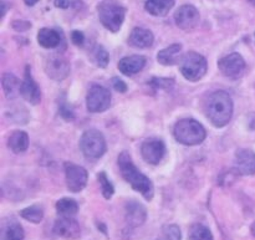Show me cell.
I'll return each instance as SVG.
<instances>
[{
  "label": "cell",
  "mask_w": 255,
  "mask_h": 240,
  "mask_svg": "<svg viewBox=\"0 0 255 240\" xmlns=\"http://www.w3.org/2000/svg\"><path fill=\"white\" fill-rule=\"evenodd\" d=\"M79 211V206L71 198H62L57 201L56 212L61 217H74Z\"/></svg>",
  "instance_id": "25"
},
{
  "label": "cell",
  "mask_w": 255,
  "mask_h": 240,
  "mask_svg": "<svg viewBox=\"0 0 255 240\" xmlns=\"http://www.w3.org/2000/svg\"><path fill=\"white\" fill-rule=\"evenodd\" d=\"M46 74L56 81H61L70 74V64L61 56H51L45 65Z\"/></svg>",
  "instance_id": "15"
},
{
  "label": "cell",
  "mask_w": 255,
  "mask_h": 240,
  "mask_svg": "<svg viewBox=\"0 0 255 240\" xmlns=\"http://www.w3.org/2000/svg\"><path fill=\"white\" fill-rule=\"evenodd\" d=\"M25 233L21 224L14 218L2 219L0 226V240H24Z\"/></svg>",
  "instance_id": "17"
},
{
  "label": "cell",
  "mask_w": 255,
  "mask_h": 240,
  "mask_svg": "<svg viewBox=\"0 0 255 240\" xmlns=\"http://www.w3.org/2000/svg\"><path fill=\"white\" fill-rule=\"evenodd\" d=\"M5 12H6V5H5V1H1V17H4Z\"/></svg>",
  "instance_id": "37"
},
{
  "label": "cell",
  "mask_w": 255,
  "mask_h": 240,
  "mask_svg": "<svg viewBox=\"0 0 255 240\" xmlns=\"http://www.w3.org/2000/svg\"><path fill=\"white\" fill-rule=\"evenodd\" d=\"M20 94L31 105H37L40 100H41V92H40V89L36 85V82L32 79L29 66H26V69H25L24 80H22L21 87H20Z\"/></svg>",
  "instance_id": "13"
},
{
  "label": "cell",
  "mask_w": 255,
  "mask_h": 240,
  "mask_svg": "<svg viewBox=\"0 0 255 240\" xmlns=\"http://www.w3.org/2000/svg\"><path fill=\"white\" fill-rule=\"evenodd\" d=\"M119 167L121 171L122 177L126 179L127 183L131 184L134 191L139 192L147 201H151L153 198V184L147 178L143 173L137 169L132 162L131 156L127 152H122L119 157Z\"/></svg>",
  "instance_id": "2"
},
{
  "label": "cell",
  "mask_w": 255,
  "mask_h": 240,
  "mask_svg": "<svg viewBox=\"0 0 255 240\" xmlns=\"http://www.w3.org/2000/svg\"><path fill=\"white\" fill-rule=\"evenodd\" d=\"M95 57H96V62L100 67H106L107 64H109V54H107V51L102 46L96 47Z\"/></svg>",
  "instance_id": "30"
},
{
  "label": "cell",
  "mask_w": 255,
  "mask_h": 240,
  "mask_svg": "<svg viewBox=\"0 0 255 240\" xmlns=\"http://www.w3.org/2000/svg\"><path fill=\"white\" fill-rule=\"evenodd\" d=\"M179 69H181V72L184 76V79H187L188 81H198V80H201L206 75L208 64H207L206 57L197 54V52L191 51L187 52L182 57Z\"/></svg>",
  "instance_id": "5"
},
{
  "label": "cell",
  "mask_w": 255,
  "mask_h": 240,
  "mask_svg": "<svg viewBox=\"0 0 255 240\" xmlns=\"http://www.w3.org/2000/svg\"><path fill=\"white\" fill-rule=\"evenodd\" d=\"M206 115L212 124L218 128L227 126L233 116V101L224 91H216L206 102Z\"/></svg>",
  "instance_id": "1"
},
{
  "label": "cell",
  "mask_w": 255,
  "mask_h": 240,
  "mask_svg": "<svg viewBox=\"0 0 255 240\" xmlns=\"http://www.w3.org/2000/svg\"><path fill=\"white\" fill-rule=\"evenodd\" d=\"M153 34L143 27H134L128 37V44L136 49H147L153 44Z\"/></svg>",
  "instance_id": "19"
},
{
  "label": "cell",
  "mask_w": 255,
  "mask_h": 240,
  "mask_svg": "<svg viewBox=\"0 0 255 240\" xmlns=\"http://www.w3.org/2000/svg\"><path fill=\"white\" fill-rule=\"evenodd\" d=\"M236 171L242 176L255 174V153L251 149H238L236 153Z\"/></svg>",
  "instance_id": "16"
},
{
  "label": "cell",
  "mask_w": 255,
  "mask_h": 240,
  "mask_svg": "<svg viewBox=\"0 0 255 240\" xmlns=\"http://www.w3.org/2000/svg\"><path fill=\"white\" fill-rule=\"evenodd\" d=\"M218 66L224 76L231 77V79H238L246 70V61L238 52H232L219 60Z\"/></svg>",
  "instance_id": "9"
},
{
  "label": "cell",
  "mask_w": 255,
  "mask_h": 240,
  "mask_svg": "<svg viewBox=\"0 0 255 240\" xmlns=\"http://www.w3.org/2000/svg\"><path fill=\"white\" fill-rule=\"evenodd\" d=\"M182 51L181 44H172L171 46L166 47V49L161 50L157 55V60L159 64L164 65V66H172V65L178 62V57Z\"/></svg>",
  "instance_id": "21"
},
{
  "label": "cell",
  "mask_w": 255,
  "mask_h": 240,
  "mask_svg": "<svg viewBox=\"0 0 255 240\" xmlns=\"http://www.w3.org/2000/svg\"><path fill=\"white\" fill-rule=\"evenodd\" d=\"M1 86L6 99H15L20 94L21 82L12 74H4L1 77Z\"/></svg>",
  "instance_id": "24"
},
{
  "label": "cell",
  "mask_w": 255,
  "mask_h": 240,
  "mask_svg": "<svg viewBox=\"0 0 255 240\" xmlns=\"http://www.w3.org/2000/svg\"><path fill=\"white\" fill-rule=\"evenodd\" d=\"M174 6V0H147L144 9L153 16H166Z\"/></svg>",
  "instance_id": "22"
},
{
  "label": "cell",
  "mask_w": 255,
  "mask_h": 240,
  "mask_svg": "<svg viewBox=\"0 0 255 240\" xmlns=\"http://www.w3.org/2000/svg\"><path fill=\"white\" fill-rule=\"evenodd\" d=\"M20 217L24 218L25 221L31 222V223L34 224H37L42 221V218H44V211H42L41 207L31 206L22 209V211L20 212Z\"/></svg>",
  "instance_id": "27"
},
{
  "label": "cell",
  "mask_w": 255,
  "mask_h": 240,
  "mask_svg": "<svg viewBox=\"0 0 255 240\" xmlns=\"http://www.w3.org/2000/svg\"><path fill=\"white\" fill-rule=\"evenodd\" d=\"M163 238L166 240H181L182 234L181 231L177 226L174 224H171V226L163 227Z\"/></svg>",
  "instance_id": "29"
},
{
  "label": "cell",
  "mask_w": 255,
  "mask_h": 240,
  "mask_svg": "<svg viewBox=\"0 0 255 240\" xmlns=\"http://www.w3.org/2000/svg\"><path fill=\"white\" fill-rule=\"evenodd\" d=\"M80 148L86 158L97 159L106 152V141L104 134L97 129H89L80 139Z\"/></svg>",
  "instance_id": "6"
},
{
  "label": "cell",
  "mask_w": 255,
  "mask_h": 240,
  "mask_svg": "<svg viewBox=\"0 0 255 240\" xmlns=\"http://www.w3.org/2000/svg\"><path fill=\"white\" fill-rule=\"evenodd\" d=\"M206 128L198 121L184 119L174 126V137L177 141L186 146H197L206 139Z\"/></svg>",
  "instance_id": "4"
},
{
  "label": "cell",
  "mask_w": 255,
  "mask_h": 240,
  "mask_svg": "<svg viewBox=\"0 0 255 240\" xmlns=\"http://www.w3.org/2000/svg\"><path fill=\"white\" fill-rule=\"evenodd\" d=\"M141 152L144 161L151 164H158L166 154V146L161 139L151 138L143 142Z\"/></svg>",
  "instance_id": "12"
},
{
  "label": "cell",
  "mask_w": 255,
  "mask_h": 240,
  "mask_svg": "<svg viewBox=\"0 0 255 240\" xmlns=\"http://www.w3.org/2000/svg\"><path fill=\"white\" fill-rule=\"evenodd\" d=\"M74 5V0H55V6L60 9H67Z\"/></svg>",
  "instance_id": "34"
},
{
  "label": "cell",
  "mask_w": 255,
  "mask_h": 240,
  "mask_svg": "<svg viewBox=\"0 0 255 240\" xmlns=\"http://www.w3.org/2000/svg\"><path fill=\"white\" fill-rule=\"evenodd\" d=\"M112 86H114V89L117 92H122L124 94V92L127 91V85L122 80H120L119 77H114L112 79Z\"/></svg>",
  "instance_id": "33"
},
{
  "label": "cell",
  "mask_w": 255,
  "mask_h": 240,
  "mask_svg": "<svg viewBox=\"0 0 255 240\" xmlns=\"http://www.w3.org/2000/svg\"><path fill=\"white\" fill-rule=\"evenodd\" d=\"M248 1H249V2H251V4H252V5H255V0H248Z\"/></svg>",
  "instance_id": "39"
},
{
  "label": "cell",
  "mask_w": 255,
  "mask_h": 240,
  "mask_svg": "<svg viewBox=\"0 0 255 240\" xmlns=\"http://www.w3.org/2000/svg\"><path fill=\"white\" fill-rule=\"evenodd\" d=\"M251 232H252V234H253V237H255V222L253 224H252V227H251Z\"/></svg>",
  "instance_id": "38"
},
{
  "label": "cell",
  "mask_w": 255,
  "mask_h": 240,
  "mask_svg": "<svg viewBox=\"0 0 255 240\" xmlns=\"http://www.w3.org/2000/svg\"><path fill=\"white\" fill-rule=\"evenodd\" d=\"M199 11L193 5H182L174 14V21L182 30H192L198 25Z\"/></svg>",
  "instance_id": "10"
},
{
  "label": "cell",
  "mask_w": 255,
  "mask_h": 240,
  "mask_svg": "<svg viewBox=\"0 0 255 240\" xmlns=\"http://www.w3.org/2000/svg\"><path fill=\"white\" fill-rule=\"evenodd\" d=\"M188 240H213V234L203 224H193L189 229Z\"/></svg>",
  "instance_id": "26"
},
{
  "label": "cell",
  "mask_w": 255,
  "mask_h": 240,
  "mask_svg": "<svg viewBox=\"0 0 255 240\" xmlns=\"http://www.w3.org/2000/svg\"><path fill=\"white\" fill-rule=\"evenodd\" d=\"M24 1H25V4L29 5V6H32V5L36 4V2L39 1V0H24Z\"/></svg>",
  "instance_id": "36"
},
{
  "label": "cell",
  "mask_w": 255,
  "mask_h": 240,
  "mask_svg": "<svg viewBox=\"0 0 255 240\" xmlns=\"http://www.w3.org/2000/svg\"><path fill=\"white\" fill-rule=\"evenodd\" d=\"M144 65H146V57L141 55H133V56H127L120 60L119 70L126 76H132L141 71Z\"/></svg>",
  "instance_id": "18"
},
{
  "label": "cell",
  "mask_w": 255,
  "mask_h": 240,
  "mask_svg": "<svg viewBox=\"0 0 255 240\" xmlns=\"http://www.w3.org/2000/svg\"><path fill=\"white\" fill-rule=\"evenodd\" d=\"M149 84L156 89H169L174 85V80L172 79H153Z\"/></svg>",
  "instance_id": "31"
},
{
  "label": "cell",
  "mask_w": 255,
  "mask_h": 240,
  "mask_svg": "<svg viewBox=\"0 0 255 240\" xmlns=\"http://www.w3.org/2000/svg\"><path fill=\"white\" fill-rule=\"evenodd\" d=\"M125 218L132 228H138L146 222L147 211L141 203L136 201L127 202L125 206Z\"/></svg>",
  "instance_id": "14"
},
{
  "label": "cell",
  "mask_w": 255,
  "mask_h": 240,
  "mask_svg": "<svg viewBox=\"0 0 255 240\" xmlns=\"http://www.w3.org/2000/svg\"><path fill=\"white\" fill-rule=\"evenodd\" d=\"M54 233L64 239L75 240L81 236V228L72 217H61L55 222Z\"/></svg>",
  "instance_id": "11"
},
{
  "label": "cell",
  "mask_w": 255,
  "mask_h": 240,
  "mask_svg": "<svg viewBox=\"0 0 255 240\" xmlns=\"http://www.w3.org/2000/svg\"><path fill=\"white\" fill-rule=\"evenodd\" d=\"M71 40L75 45H77V46H81L85 41L84 32L79 31V30H75V31H72V34H71Z\"/></svg>",
  "instance_id": "32"
},
{
  "label": "cell",
  "mask_w": 255,
  "mask_h": 240,
  "mask_svg": "<svg viewBox=\"0 0 255 240\" xmlns=\"http://www.w3.org/2000/svg\"><path fill=\"white\" fill-rule=\"evenodd\" d=\"M97 178H99L100 186H101L102 194H104L105 198L110 199L112 196H114V193H115L114 186H112L111 182L109 181V178L106 177V173H105V172H101V173L97 176Z\"/></svg>",
  "instance_id": "28"
},
{
  "label": "cell",
  "mask_w": 255,
  "mask_h": 240,
  "mask_svg": "<svg viewBox=\"0 0 255 240\" xmlns=\"http://www.w3.org/2000/svg\"><path fill=\"white\" fill-rule=\"evenodd\" d=\"M37 42L45 49H55L61 44V35L56 30L44 27V29L39 30Z\"/></svg>",
  "instance_id": "20"
},
{
  "label": "cell",
  "mask_w": 255,
  "mask_h": 240,
  "mask_svg": "<svg viewBox=\"0 0 255 240\" xmlns=\"http://www.w3.org/2000/svg\"><path fill=\"white\" fill-rule=\"evenodd\" d=\"M7 146L14 153L25 152L29 147V136L24 131H14L9 137Z\"/></svg>",
  "instance_id": "23"
},
{
  "label": "cell",
  "mask_w": 255,
  "mask_h": 240,
  "mask_svg": "<svg viewBox=\"0 0 255 240\" xmlns=\"http://www.w3.org/2000/svg\"><path fill=\"white\" fill-rule=\"evenodd\" d=\"M65 176H66L67 189L72 193H79L86 187L87 172L84 167L66 162L65 163Z\"/></svg>",
  "instance_id": "8"
},
{
  "label": "cell",
  "mask_w": 255,
  "mask_h": 240,
  "mask_svg": "<svg viewBox=\"0 0 255 240\" xmlns=\"http://www.w3.org/2000/svg\"><path fill=\"white\" fill-rule=\"evenodd\" d=\"M100 21L107 30L117 32L126 16V9L117 0H102L97 6Z\"/></svg>",
  "instance_id": "3"
},
{
  "label": "cell",
  "mask_w": 255,
  "mask_h": 240,
  "mask_svg": "<svg viewBox=\"0 0 255 240\" xmlns=\"http://www.w3.org/2000/svg\"><path fill=\"white\" fill-rule=\"evenodd\" d=\"M12 26H14V29L22 31V30H26L29 27H31V24L27 21H14L12 22Z\"/></svg>",
  "instance_id": "35"
},
{
  "label": "cell",
  "mask_w": 255,
  "mask_h": 240,
  "mask_svg": "<svg viewBox=\"0 0 255 240\" xmlns=\"http://www.w3.org/2000/svg\"><path fill=\"white\" fill-rule=\"evenodd\" d=\"M87 110L92 114H100L106 111L111 104V94L107 89L100 85H94L89 90L86 97Z\"/></svg>",
  "instance_id": "7"
}]
</instances>
